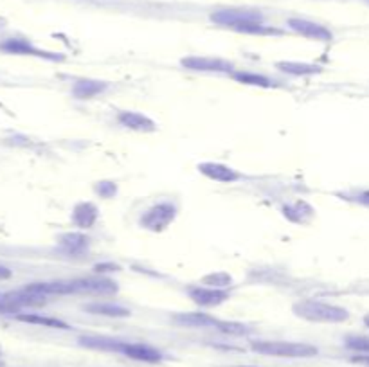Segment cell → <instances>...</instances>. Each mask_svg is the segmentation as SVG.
Wrapping results in <instances>:
<instances>
[{"instance_id":"4fadbf2b","label":"cell","mask_w":369,"mask_h":367,"mask_svg":"<svg viewBox=\"0 0 369 367\" xmlns=\"http://www.w3.org/2000/svg\"><path fill=\"white\" fill-rule=\"evenodd\" d=\"M173 322L182 328H216L222 320L214 319L208 313H177Z\"/></svg>"},{"instance_id":"e0dca14e","label":"cell","mask_w":369,"mask_h":367,"mask_svg":"<svg viewBox=\"0 0 369 367\" xmlns=\"http://www.w3.org/2000/svg\"><path fill=\"white\" fill-rule=\"evenodd\" d=\"M81 346L90 349H100V351H118L121 353V348H123V340L110 339V337H81L80 339Z\"/></svg>"},{"instance_id":"7a4b0ae2","label":"cell","mask_w":369,"mask_h":367,"mask_svg":"<svg viewBox=\"0 0 369 367\" xmlns=\"http://www.w3.org/2000/svg\"><path fill=\"white\" fill-rule=\"evenodd\" d=\"M292 311L308 322H322V324H337L350 319V313L346 308L321 303V300L304 299L292 306Z\"/></svg>"},{"instance_id":"5bb4252c","label":"cell","mask_w":369,"mask_h":367,"mask_svg":"<svg viewBox=\"0 0 369 367\" xmlns=\"http://www.w3.org/2000/svg\"><path fill=\"white\" fill-rule=\"evenodd\" d=\"M100 218V211L92 202H80L72 211V222L80 229H90Z\"/></svg>"},{"instance_id":"7402d4cb","label":"cell","mask_w":369,"mask_h":367,"mask_svg":"<svg viewBox=\"0 0 369 367\" xmlns=\"http://www.w3.org/2000/svg\"><path fill=\"white\" fill-rule=\"evenodd\" d=\"M344 344L346 348L351 349V351L369 355V337H364V335H350V337H346Z\"/></svg>"},{"instance_id":"30bf717a","label":"cell","mask_w":369,"mask_h":367,"mask_svg":"<svg viewBox=\"0 0 369 367\" xmlns=\"http://www.w3.org/2000/svg\"><path fill=\"white\" fill-rule=\"evenodd\" d=\"M199 171L205 175L208 178L214 182H222V184H232V182L242 180L243 175L236 171L234 167L225 166L220 163H202L199 164Z\"/></svg>"},{"instance_id":"2e32d148","label":"cell","mask_w":369,"mask_h":367,"mask_svg":"<svg viewBox=\"0 0 369 367\" xmlns=\"http://www.w3.org/2000/svg\"><path fill=\"white\" fill-rule=\"evenodd\" d=\"M83 310H87L92 315H103V317H114V319L130 317V310H128V308L114 305V303H107V300H96V303H90V305L83 306Z\"/></svg>"},{"instance_id":"603a6c76","label":"cell","mask_w":369,"mask_h":367,"mask_svg":"<svg viewBox=\"0 0 369 367\" xmlns=\"http://www.w3.org/2000/svg\"><path fill=\"white\" fill-rule=\"evenodd\" d=\"M231 281H232L231 276L225 272H214L204 277V285L214 286V288H225L227 285H231Z\"/></svg>"},{"instance_id":"ffe728a7","label":"cell","mask_w":369,"mask_h":367,"mask_svg":"<svg viewBox=\"0 0 369 367\" xmlns=\"http://www.w3.org/2000/svg\"><path fill=\"white\" fill-rule=\"evenodd\" d=\"M232 80H236L238 83L243 85H252V86H261V88H270L274 85V82H270L269 78L263 74H256V72H247V71H234L231 72Z\"/></svg>"},{"instance_id":"8992f818","label":"cell","mask_w":369,"mask_h":367,"mask_svg":"<svg viewBox=\"0 0 369 367\" xmlns=\"http://www.w3.org/2000/svg\"><path fill=\"white\" fill-rule=\"evenodd\" d=\"M76 294H89V296H114L118 294V283L107 277H81L72 281Z\"/></svg>"},{"instance_id":"7c38bea8","label":"cell","mask_w":369,"mask_h":367,"mask_svg":"<svg viewBox=\"0 0 369 367\" xmlns=\"http://www.w3.org/2000/svg\"><path fill=\"white\" fill-rule=\"evenodd\" d=\"M118 123L124 128L133 130V132H155L157 130V124L148 115L141 114V112H133V110L119 112Z\"/></svg>"},{"instance_id":"5b68a950","label":"cell","mask_w":369,"mask_h":367,"mask_svg":"<svg viewBox=\"0 0 369 367\" xmlns=\"http://www.w3.org/2000/svg\"><path fill=\"white\" fill-rule=\"evenodd\" d=\"M188 296L194 305L202 306V308H213V306H220L222 303H225L231 297V294L225 288L197 285L188 288Z\"/></svg>"},{"instance_id":"44dd1931","label":"cell","mask_w":369,"mask_h":367,"mask_svg":"<svg viewBox=\"0 0 369 367\" xmlns=\"http://www.w3.org/2000/svg\"><path fill=\"white\" fill-rule=\"evenodd\" d=\"M276 67L280 69L281 72L292 74V76H308V74H315L321 72V67L312 65V63H299V62H278Z\"/></svg>"},{"instance_id":"9a60e30c","label":"cell","mask_w":369,"mask_h":367,"mask_svg":"<svg viewBox=\"0 0 369 367\" xmlns=\"http://www.w3.org/2000/svg\"><path fill=\"white\" fill-rule=\"evenodd\" d=\"M109 83L98 82V80H80L72 86V95L78 99H92L96 95H101L107 92Z\"/></svg>"},{"instance_id":"484cf974","label":"cell","mask_w":369,"mask_h":367,"mask_svg":"<svg viewBox=\"0 0 369 367\" xmlns=\"http://www.w3.org/2000/svg\"><path fill=\"white\" fill-rule=\"evenodd\" d=\"M11 277V270L8 267H2L0 265V281H4V279H10Z\"/></svg>"},{"instance_id":"52a82bcc","label":"cell","mask_w":369,"mask_h":367,"mask_svg":"<svg viewBox=\"0 0 369 367\" xmlns=\"http://www.w3.org/2000/svg\"><path fill=\"white\" fill-rule=\"evenodd\" d=\"M182 67L200 72H234V65L227 60L213 56H188L182 60Z\"/></svg>"},{"instance_id":"d6986e66","label":"cell","mask_w":369,"mask_h":367,"mask_svg":"<svg viewBox=\"0 0 369 367\" xmlns=\"http://www.w3.org/2000/svg\"><path fill=\"white\" fill-rule=\"evenodd\" d=\"M16 319H19L20 322L45 326V328H56V329L71 328V326L67 324V322H63V320L54 319V317H43V315H36V313H20V315H16Z\"/></svg>"},{"instance_id":"277c9868","label":"cell","mask_w":369,"mask_h":367,"mask_svg":"<svg viewBox=\"0 0 369 367\" xmlns=\"http://www.w3.org/2000/svg\"><path fill=\"white\" fill-rule=\"evenodd\" d=\"M177 216V207L170 202H161V204H155L153 207L144 213L139 220L142 229L152 230V233H161L164 230L168 225L175 220Z\"/></svg>"},{"instance_id":"8fae6325","label":"cell","mask_w":369,"mask_h":367,"mask_svg":"<svg viewBox=\"0 0 369 367\" xmlns=\"http://www.w3.org/2000/svg\"><path fill=\"white\" fill-rule=\"evenodd\" d=\"M0 49L11 54H27V56L45 58V60H62V56H58V54L45 53V51H42V49L34 47L33 43L29 42V40H20V38L5 40V42L0 43Z\"/></svg>"},{"instance_id":"d4e9b609","label":"cell","mask_w":369,"mask_h":367,"mask_svg":"<svg viewBox=\"0 0 369 367\" xmlns=\"http://www.w3.org/2000/svg\"><path fill=\"white\" fill-rule=\"evenodd\" d=\"M351 200L357 202V204H360V205H366V207H369V189L368 191H359L357 195L351 196Z\"/></svg>"},{"instance_id":"6da1fadb","label":"cell","mask_w":369,"mask_h":367,"mask_svg":"<svg viewBox=\"0 0 369 367\" xmlns=\"http://www.w3.org/2000/svg\"><path fill=\"white\" fill-rule=\"evenodd\" d=\"M214 24L247 34H281V31L263 25V14L254 10H218L211 14Z\"/></svg>"},{"instance_id":"83f0119b","label":"cell","mask_w":369,"mask_h":367,"mask_svg":"<svg viewBox=\"0 0 369 367\" xmlns=\"http://www.w3.org/2000/svg\"><path fill=\"white\" fill-rule=\"evenodd\" d=\"M364 324H366V326H368V328H369V313H368V315H366V317H364Z\"/></svg>"},{"instance_id":"4316f807","label":"cell","mask_w":369,"mask_h":367,"mask_svg":"<svg viewBox=\"0 0 369 367\" xmlns=\"http://www.w3.org/2000/svg\"><path fill=\"white\" fill-rule=\"evenodd\" d=\"M355 362H362L369 366V357H359V358H355Z\"/></svg>"},{"instance_id":"ac0fdd59","label":"cell","mask_w":369,"mask_h":367,"mask_svg":"<svg viewBox=\"0 0 369 367\" xmlns=\"http://www.w3.org/2000/svg\"><path fill=\"white\" fill-rule=\"evenodd\" d=\"M60 247L69 254H81L89 247V238L81 233H67L60 236Z\"/></svg>"},{"instance_id":"3957f363","label":"cell","mask_w":369,"mask_h":367,"mask_svg":"<svg viewBox=\"0 0 369 367\" xmlns=\"http://www.w3.org/2000/svg\"><path fill=\"white\" fill-rule=\"evenodd\" d=\"M254 353L278 358H312L317 357L319 349L306 342H290V340H258L252 342Z\"/></svg>"},{"instance_id":"ba28073f","label":"cell","mask_w":369,"mask_h":367,"mask_svg":"<svg viewBox=\"0 0 369 367\" xmlns=\"http://www.w3.org/2000/svg\"><path fill=\"white\" fill-rule=\"evenodd\" d=\"M289 27L292 29V31H295L298 34H301V36H304V38L315 40V42H330V40L333 38L330 29L317 24V22H312V20L290 19Z\"/></svg>"},{"instance_id":"cb8c5ba5","label":"cell","mask_w":369,"mask_h":367,"mask_svg":"<svg viewBox=\"0 0 369 367\" xmlns=\"http://www.w3.org/2000/svg\"><path fill=\"white\" fill-rule=\"evenodd\" d=\"M96 193L101 198H112L118 193V186H115L114 182H98L96 184Z\"/></svg>"},{"instance_id":"9c48e42d","label":"cell","mask_w":369,"mask_h":367,"mask_svg":"<svg viewBox=\"0 0 369 367\" xmlns=\"http://www.w3.org/2000/svg\"><path fill=\"white\" fill-rule=\"evenodd\" d=\"M121 353L124 357L132 358V360H139V362L146 364H159L164 358L159 349L144 342H124L123 348H121Z\"/></svg>"}]
</instances>
